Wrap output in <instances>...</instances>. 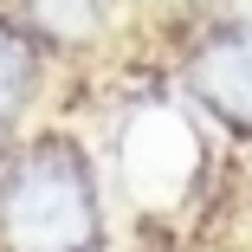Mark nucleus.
Listing matches in <instances>:
<instances>
[{
	"label": "nucleus",
	"mask_w": 252,
	"mask_h": 252,
	"mask_svg": "<svg viewBox=\"0 0 252 252\" xmlns=\"http://www.w3.org/2000/svg\"><path fill=\"white\" fill-rule=\"evenodd\" d=\"M0 233L13 252H91L97 246V200L91 175L65 142H45L7 175Z\"/></svg>",
	"instance_id": "f257e3e1"
},
{
	"label": "nucleus",
	"mask_w": 252,
	"mask_h": 252,
	"mask_svg": "<svg viewBox=\"0 0 252 252\" xmlns=\"http://www.w3.org/2000/svg\"><path fill=\"white\" fill-rule=\"evenodd\" d=\"M194 84L233 129H252V45H239V39L207 45L194 65Z\"/></svg>",
	"instance_id": "f03ea898"
},
{
	"label": "nucleus",
	"mask_w": 252,
	"mask_h": 252,
	"mask_svg": "<svg viewBox=\"0 0 252 252\" xmlns=\"http://www.w3.org/2000/svg\"><path fill=\"white\" fill-rule=\"evenodd\" d=\"M26 13L59 39H84L97 26V13H104V0H26Z\"/></svg>",
	"instance_id": "7ed1b4c3"
},
{
	"label": "nucleus",
	"mask_w": 252,
	"mask_h": 252,
	"mask_svg": "<svg viewBox=\"0 0 252 252\" xmlns=\"http://www.w3.org/2000/svg\"><path fill=\"white\" fill-rule=\"evenodd\" d=\"M26 84H32V59H26V45L0 26V117L26 104Z\"/></svg>",
	"instance_id": "20e7f679"
}]
</instances>
